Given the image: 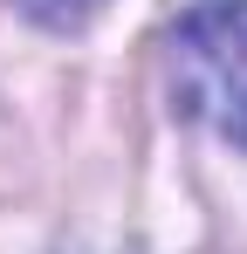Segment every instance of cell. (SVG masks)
<instances>
[{
    "mask_svg": "<svg viewBox=\"0 0 247 254\" xmlns=\"http://www.w3.org/2000/svg\"><path fill=\"white\" fill-rule=\"evenodd\" d=\"M172 96L247 151V0H199L172 28Z\"/></svg>",
    "mask_w": 247,
    "mask_h": 254,
    "instance_id": "cell-1",
    "label": "cell"
},
{
    "mask_svg": "<svg viewBox=\"0 0 247 254\" xmlns=\"http://www.w3.org/2000/svg\"><path fill=\"white\" fill-rule=\"evenodd\" d=\"M21 14H35L41 28H82L96 7H110V0H14Z\"/></svg>",
    "mask_w": 247,
    "mask_h": 254,
    "instance_id": "cell-2",
    "label": "cell"
}]
</instances>
